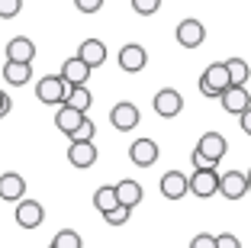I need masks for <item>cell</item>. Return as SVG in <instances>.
I'll list each match as a JSON object with an SVG mask.
<instances>
[{
    "label": "cell",
    "instance_id": "obj_2",
    "mask_svg": "<svg viewBox=\"0 0 251 248\" xmlns=\"http://www.w3.org/2000/svg\"><path fill=\"white\" fill-rule=\"evenodd\" d=\"M226 87H232V84H229V71H226V65H222V61H213V65L203 71V78H200V94H203V97H213V100H216V97H219Z\"/></svg>",
    "mask_w": 251,
    "mask_h": 248
},
{
    "label": "cell",
    "instance_id": "obj_30",
    "mask_svg": "<svg viewBox=\"0 0 251 248\" xmlns=\"http://www.w3.org/2000/svg\"><path fill=\"white\" fill-rule=\"evenodd\" d=\"M190 248H216V235H209V232L193 235V239H190Z\"/></svg>",
    "mask_w": 251,
    "mask_h": 248
},
{
    "label": "cell",
    "instance_id": "obj_23",
    "mask_svg": "<svg viewBox=\"0 0 251 248\" xmlns=\"http://www.w3.org/2000/svg\"><path fill=\"white\" fill-rule=\"evenodd\" d=\"M90 103H94V94L87 90V84H84V87H68V94H65V107L77 110V113H87Z\"/></svg>",
    "mask_w": 251,
    "mask_h": 248
},
{
    "label": "cell",
    "instance_id": "obj_25",
    "mask_svg": "<svg viewBox=\"0 0 251 248\" xmlns=\"http://www.w3.org/2000/svg\"><path fill=\"white\" fill-rule=\"evenodd\" d=\"M94 206L100 213H110L113 206H119L116 203V190L113 187H97V193H94Z\"/></svg>",
    "mask_w": 251,
    "mask_h": 248
},
{
    "label": "cell",
    "instance_id": "obj_33",
    "mask_svg": "<svg viewBox=\"0 0 251 248\" xmlns=\"http://www.w3.org/2000/svg\"><path fill=\"white\" fill-rule=\"evenodd\" d=\"M190 161H193V171H203V168H216L213 161H209V158H203V155H200L197 148H193V152H190Z\"/></svg>",
    "mask_w": 251,
    "mask_h": 248
},
{
    "label": "cell",
    "instance_id": "obj_4",
    "mask_svg": "<svg viewBox=\"0 0 251 248\" xmlns=\"http://www.w3.org/2000/svg\"><path fill=\"white\" fill-rule=\"evenodd\" d=\"M139 119H142V113L132 100H123L110 110V123H113V129H119V132H132L135 126H139Z\"/></svg>",
    "mask_w": 251,
    "mask_h": 248
},
{
    "label": "cell",
    "instance_id": "obj_8",
    "mask_svg": "<svg viewBox=\"0 0 251 248\" xmlns=\"http://www.w3.org/2000/svg\"><path fill=\"white\" fill-rule=\"evenodd\" d=\"M180 110H184V97H180L174 87H164V90H158V94H155V113L161 119L177 116Z\"/></svg>",
    "mask_w": 251,
    "mask_h": 248
},
{
    "label": "cell",
    "instance_id": "obj_28",
    "mask_svg": "<svg viewBox=\"0 0 251 248\" xmlns=\"http://www.w3.org/2000/svg\"><path fill=\"white\" fill-rule=\"evenodd\" d=\"M132 10L139 16H151V13L161 10V0H132Z\"/></svg>",
    "mask_w": 251,
    "mask_h": 248
},
{
    "label": "cell",
    "instance_id": "obj_16",
    "mask_svg": "<svg viewBox=\"0 0 251 248\" xmlns=\"http://www.w3.org/2000/svg\"><path fill=\"white\" fill-rule=\"evenodd\" d=\"M23 197H26V181H23V174H16V171L0 174V200L16 203V200H23Z\"/></svg>",
    "mask_w": 251,
    "mask_h": 248
},
{
    "label": "cell",
    "instance_id": "obj_5",
    "mask_svg": "<svg viewBox=\"0 0 251 248\" xmlns=\"http://www.w3.org/2000/svg\"><path fill=\"white\" fill-rule=\"evenodd\" d=\"M197 152L203 155V158H209L213 165H219L222 158H226V152H229V142H226V136H219V132H203L197 142Z\"/></svg>",
    "mask_w": 251,
    "mask_h": 248
},
{
    "label": "cell",
    "instance_id": "obj_9",
    "mask_svg": "<svg viewBox=\"0 0 251 248\" xmlns=\"http://www.w3.org/2000/svg\"><path fill=\"white\" fill-rule=\"evenodd\" d=\"M219 100H222V110H226V113H232V116H242L245 110L251 107L248 87H226L219 94Z\"/></svg>",
    "mask_w": 251,
    "mask_h": 248
},
{
    "label": "cell",
    "instance_id": "obj_18",
    "mask_svg": "<svg viewBox=\"0 0 251 248\" xmlns=\"http://www.w3.org/2000/svg\"><path fill=\"white\" fill-rule=\"evenodd\" d=\"M161 197L164 200H184L187 197V174L184 171H168L161 177Z\"/></svg>",
    "mask_w": 251,
    "mask_h": 248
},
{
    "label": "cell",
    "instance_id": "obj_32",
    "mask_svg": "<svg viewBox=\"0 0 251 248\" xmlns=\"http://www.w3.org/2000/svg\"><path fill=\"white\" fill-rule=\"evenodd\" d=\"M74 7L81 13H97V10H103V0H74Z\"/></svg>",
    "mask_w": 251,
    "mask_h": 248
},
{
    "label": "cell",
    "instance_id": "obj_10",
    "mask_svg": "<svg viewBox=\"0 0 251 248\" xmlns=\"http://www.w3.org/2000/svg\"><path fill=\"white\" fill-rule=\"evenodd\" d=\"M113 190H116V203L126 206V210H135V206L142 203V197H145V187H142L139 181H132V177L119 181Z\"/></svg>",
    "mask_w": 251,
    "mask_h": 248
},
{
    "label": "cell",
    "instance_id": "obj_1",
    "mask_svg": "<svg viewBox=\"0 0 251 248\" xmlns=\"http://www.w3.org/2000/svg\"><path fill=\"white\" fill-rule=\"evenodd\" d=\"M187 193H193V197H200V200L216 197V193H219V174H216V168L193 171V174L187 177Z\"/></svg>",
    "mask_w": 251,
    "mask_h": 248
},
{
    "label": "cell",
    "instance_id": "obj_34",
    "mask_svg": "<svg viewBox=\"0 0 251 248\" xmlns=\"http://www.w3.org/2000/svg\"><path fill=\"white\" fill-rule=\"evenodd\" d=\"M238 123H242V132H245V136H251V107L245 110L242 116H238Z\"/></svg>",
    "mask_w": 251,
    "mask_h": 248
},
{
    "label": "cell",
    "instance_id": "obj_22",
    "mask_svg": "<svg viewBox=\"0 0 251 248\" xmlns=\"http://www.w3.org/2000/svg\"><path fill=\"white\" fill-rule=\"evenodd\" d=\"M222 65H226V71H229V84L232 87H245V84H248L251 68H248L245 58H229V61H222Z\"/></svg>",
    "mask_w": 251,
    "mask_h": 248
},
{
    "label": "cell",
    "instance_id": "obj_13",
    "mask_svg": "<svg viewBox=\"0 0 251 248\" xmlns=\"http://www.w3.org/2000/svg\"><path fill=\"white\" fill-rule=\"evenodd\" d=\"M203 39H206V26H203L200 20L177 23V42L184 45V49H200V45H203Z\"/></svg>",
    "mask_w": 251,
    "mask_h": 248
},
{
    "label": "cell",
    "instance_id": "obj_12",
    "mask_svg": "<svg viewBox=\"0 0 251 248\" xmlns=\"http://www.w3.org/2000/svg\"><path fill=\"white\" fill-rule=\"evenodd\" d=\"M219 193L226 200H242L245 193H248V181H245L242 171H226V174H219Z\"/></svg>",
    "mask_w": 251,
    "mask_h": 248
},
{
    "label": "cell",
    "instance_id": "obj_20",
    "mask_svg": "<svg viewBox=\"0 0 251 248\" xmlns=\"http://www.w3.org/2000/svg\"><path fill=\"white\" fill-rule=\"evenodd\" d=\"M84 116H87V113H77V110H71V107H65V103H61L58 113H55V126H58V132L71 136V132L84 123Z\"/></svg>",
    "mask_w": 251,
    "mask_h": 248
},
{
    "label": "cell",
    "instance_id": "obj_15",
    "mask_svg": "<svg viewBox=\"0 0 251 248\" xmlns=\"http://www.w3.org/2000/svg\"><path fill=\"white\" fill-rule=\"evenodd\" d=\"M129 158H132L135 168H151L158 161V145L151 139H135L132 145H129Z\"/></svg>",
    "mask_w": 251,
    "mask_h": 248
},
{
    "label": "cell",
    "instance_id": "obj_21",
    "mask_svg": "<svg viewBox=\"0 0 251 248\" xmlns=\"http://www.w3.org/2000/svg\"><path fill=\"white\" fill-rule=\"evenodd\" d=\"M3 81L10 87H23L32 81V65H20V61H7L3 65Z\"/></svg>",
    "mask_w": 251,
    "mask_h": 248
},
{
    "label": "cell",
    "instance_id": "obj_31",
    "mask_svg": "<svg viewBox=\"0 0 251 248\" xmlns=\"http://www.w3.org/2000/svg\"><path fill=\"white\" fill-rule=\"evenodd\" d=\"M216 248H242V242H238V235L222 232V235H216Z\"/></svg>",
    "mask_w": 251,
    "mask_h": 248
},
{
    "label": "cell",
    "instance_id": "obj_27",
    "mask_svg": "<svg viewBox=\"0 0 251 248\" xmlns=\"http://www.w3.org/2000/svg\"><path fill=\"white\" fill-rule=\"evenodd\" d=\"M129 216H132V210H126V206H113L110 213H103V222H110V226H126Z\"/></svg>",
    "mask_w": 251,
    "mask_h": 248
},
{
    "label": "cell",
    "instance_id": "obj_7",
    "mask_svg": "<svg viewBox=\"0 0 251 248\" xmlns=\"http://www.w3.org/2000/svg\"><path fill=\"white\" fill-rule=\"evenodd\" d=\"M145 65H148V52L142 49L139 42H126L123 49H119V68H123V71L139 74V71H145Z\"/></svg>",
    "mask_w": 251,
    "mask_h": 248
},
{
    "label": "cell",
    "instance_id": "obj_24",
    "mask_svg": "<svg viewBox=\"0 0 251 248\" xmlns=\"http://www.w3.org/2000/svg\"><path fill=\"white\" fill-rule=\"evenodd\" d=\"M49 248H84V239L74 232V229H61V232L52 239V245H49Z\"/></svg>",
    "mask_w": 251,
    "mask_h": 248
},
{
    "label": "cell",
    "instance_id": "obj_29",
    "mask_svg": "<svg viewBox=\"0 0 251 248\" xmlns=\"http://www.w3.org/2000/svg\"><path fill=\"white\" fill-rule=\"evenodd\" d=\"M23 10V0H0V20H13L20 16Z\"/></svg>",
    "mask_w": 251,
    "mask_h": 248
},
{
    "label": "cell",
    "instance_id": "obj_35",
    "mask_svg": "<svg viewBox=\"0 0 251 248\" xmlns=\"http://www.w3.org/2000/svg\"><path fill=\"white\" fill-rule=\"evenodd\" d=\"M10 107H13V103H10V94H3V90H0V119L10 113Z\"/></svg>",
    "mask_w": 251,
    "mask_h": 248
},
{
    "label": "cell",
    "instance_id": "obj_36",
    "mask_svg": "<svg viewBox=\"0 0 251 248\" xmlns=\"http://www.w3.org/2000/svg\"><path fill=\"white\" fill-rule=\"evenodd\" d=\"M245 181H248V193H251V171H248V174H245Z\"/></svg>",
    "mask_w": 251,
    "mask_h": 248
},
{
    "label": "cell",
    "instance_id": "obj_26",
    "mask_svg": "<svg viewBox=\"0 0 251 248\" xmlns=\"http://www.w3.org/2000/svg\"><path fill=\"white\" fill-rule=\"evenodd\" d=\"M94 136H97L94 119H87V116H84V123L77 126V129H74L71 136H68V139H71V142H94Z\"/></svg>",
    "mask_w": 251,
    "mask_h": 248
},
{
    "label": "cell",
    "instance_id": "obj_3",
    "mask_svg": "<svg viewBox=\"0 0 251 248\" xmlns=\"http://www.w3.org/2000/svg\"><path fill=\"white\" fill-rule=\"evenodd\" d=\"M65 94H68V84L58 78V74H45V78H39V84H36V97H39V103H49V107H61V103H65Z\"/></svg>",
    "mask_w": 251,
    "mask_h": 248
},
{
    "label": "cell",
    "instance_id": "obj_6",
    "mask_svg": "<svg viewBox=\"0 0 251 248\" xmlns=\"http://www.w3.org/2000/svg\"><path fill=\"white\" fill-rule=\"evenodd\" d=\"M16 222H20L23 229H39L45 222L42 203H36V200H29V197L16 200Z\"/></svg>",
    "mask_w": 251,
    "mask_h": 248
},
{
    "label": "cell",
    "instance_id": "obj_19",
    "mask_svg": "<svg viewBox=\"0 0 251 248\" xmlns=\"http://www.w3.org/2000/svg\"><path fill=\"white\" fill-rule=\"evenodd\" d=\"M68 161L74 168H90L97 161V145L94 142H71L68 145Z\"/></svg>",
    "mask_w": 251,
    "mask_h": 248
},
{
    "label": "cell",
    "instance_id": "obj_14",
    "mask_svg": "<svg viewBox=\"0 0 251 248\" xmlns=\"http://www.w3.org/2000/svg\"><path fill=\"white\" fill-rule=\"evenodd\" d=\"M74 58H81L84 65L94 71V68H100V65L106 61V42H100V39H84Z\"/></svg>",
    "mask_w": 251,
    "mask_h": 248
},
{
    "label": "cell",
    "instance_id": "obj_11",
    "mask_svg": "<svg viewBox=\"0 0 251 248\" xmlns=\"http://www.w3.org/2000/svg\"><path fill=\"white\" fill-rule=\"evenodd\" d=\"M36 58V42L29 36H13L7 42V61H20V65H32Z\"/></svg>",
    "mask_w": 251,
    "mask_h": 248
},
{
    "label": "cell",
    "instance_id": "obj_17",
    "mask_svg": "<svg viewBox=\"0 0 251 248\" xmlns=\"http://www.w3.org/2000/svg\"><path fill=\"white\" fill-rule=\"evenodd\" d=\"M61 81H65L68 87H84L87 84V78H90V68L84 65L81 58H68L65 65H61V74H58Z\"/></svg>",
    "mask_w": 251,
    "mask_h": 248
}]
</instances>
